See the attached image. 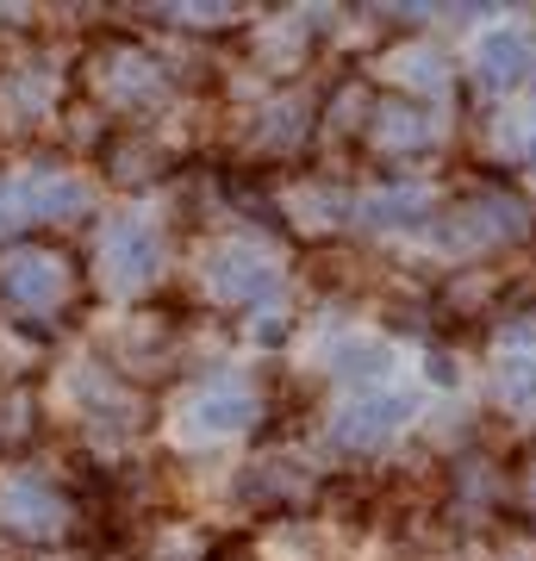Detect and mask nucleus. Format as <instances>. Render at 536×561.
<instances>
[{"instance_id":"8","label":"nucleus","mask_w":536,"mask_h":561,"mask_svg":"<svg viewBox=\"0 0 536 561\" xmlns=\"http://www.w3.org/2000/svg\"><path fill=\"white\" fill-rule=\"evenodd\" d=\"M487 81H512L524 69V38H487Z\"/></svg>"},{"instance_id":"1","label":"nucleus","mask_w":536,"mask_h":561,"mask_svg":"<svg viewBox=\"0 0 536 561\" xmlns=\"http://www.w3.org/2000/svg\"><path fill=\"white\" fill-rule=\"evenodd\" d=\"M100 275L113 287H138L157 275V231L144 219H113L100 238Z\"/></svg>"},{"instance_id":"7","label":"nucleus","mask_w":536,"mask_h":561,"mask_svg":"<svg viewBox=\"0 0 536 561\" xmlns=\"http://www.w3.org/2000/svg\"><path fill=\"white\" fill-rule=\"evenodd\" d=\"M399 424H406V405L399 400H362L338 419V437L343 443H380L387 431H399Z\"/></svg>"},{"instance_id":"4","label":"nucleus","mask_w":536,"mask_h":561,"mask_svg":"<svg viewBox=\"0 0 536 561\" xmlns=\"http://www.w3.org/2000/svg\"><path fill=\"white\" fill-rule=\"evenodd\" d=\"M20 206L25 219H69L88 206V187L76 175H57V169H32V175H20Z\"/></svg>"},{"instance_id":"3","label":"nucleus","mask_w":536,"mask_h":561,"mask_svg":"<svg viewBox=\"0 0 536 561\" xmlns=\"http://www.w3.org/2000/svg\"><path fill=\"white\" fill-rule=\"evenodd\" d=\"M0 287L20 306H57L62 294V262L50 250H20V256L0 262Z\"/></svg>"},{"instance_id":"5","label":"nucleus","mask_w":536,"mask_h":561,"mask_svg":"<svg viewBox=\"0 0 536 561\" xmlns=\"http://www.w3.org/2000/svg\"><path fill=\"white\" fill-rule=\"evenodd\" d=\"M206 280H213V294H225V300H256V294L275 287V268L262 256H250V250H219V256L206 262Z\"/></svg>"},{"instance_id":"6","label":"nucleus","mask_w":536,"mask_h":561,"mask_svg":"<svg viewBox=\"0 0 536 561\" xmlns=\"http://www.w3.org/2000/svg\"><path fill=\"white\" fill-rule=\"evenodd\" d=\"M250 424V400L238 387H219V393H199L194 412H187V431H206V437H231Z\"/></svg>"},{"instance_id":"2","label":"nucleus","mask_w":536,"mask_h":561,"mask_svg":"<svg viewBox=\"0 0 536 561\" xmlns=\"http://www.w3.org/2000/svg\"><path fill=\"white\" fill-rule=\"evenodd\" d=\"M0 524H13V530H25V537H50V530L62 524V505L44 481L20 474V481L0 486Z\"/></svg>"}]
</instances>
